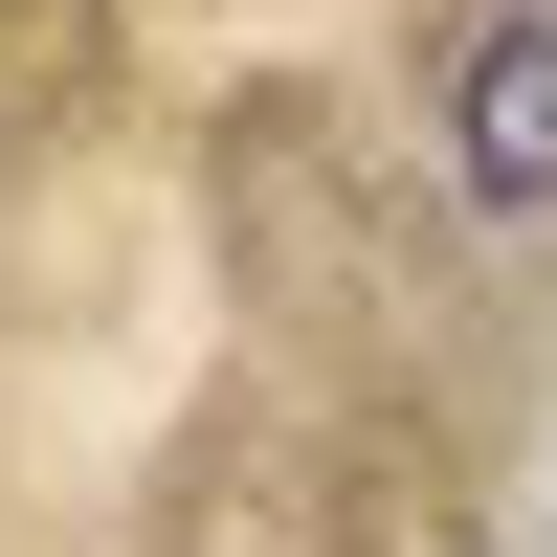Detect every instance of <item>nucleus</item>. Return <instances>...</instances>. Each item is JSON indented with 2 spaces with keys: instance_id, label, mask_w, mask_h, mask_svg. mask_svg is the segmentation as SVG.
Returning <instances> with one entry per match:
<instances>
[{
  "instance_id": "nucleus-1",
  "label": "nucleus",
  "mask_w": 557,
  "mask_h": 557,
  "mask_svg": "<svg viewBox=\"0 0 557 557\" xmlns=\"http://www.w3.org/2000/svg\"><path fill=\"white\" fill-rule=\"evenodd\" d=\"M446 178H469V223H557V0L469 23V67H446Z\"/></svg>"
}]
</instances>
